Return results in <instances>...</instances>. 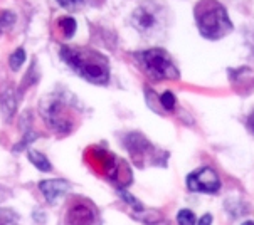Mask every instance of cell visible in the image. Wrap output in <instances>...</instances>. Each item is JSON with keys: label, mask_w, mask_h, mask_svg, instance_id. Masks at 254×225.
<instances>
[{"label": "cell", "mask_w": 254, "mask_h": 225, "mask_svg": "<svg viewBox=\"0 0 254 225\" xmlns=\"http://www.w3.org/2000/svg\"><path fill=\"white\" fill-rule=\"evenodd\" d=\"M118 193H120V195H122V197L125 198V200H127V203H130V205H131V207H135L136 210H141V209H143V207H141V203H140L138 200H136L135 197H131L130 193H127V192H125V190H120Z\"/></svg>", "instance_id": "obj_18"}, {"label": "cell", "mask_w": 254, "mask_h": 225, "mask_svg": "<svg viewBox=\"0 0 254 225\" xmlns=\"http://www.w3.org/2000/svg\"><path fill=\"white\" fill-rule=\"evenodd\" d=\"M59 5L64 8H74V7H79L81 2H59Z\"/></svg>", "instance_id": "obj_19"}, {"label": "cell", "mask_w": 254, "mask_h": 225, "mask_svg": "<svg viewBox=\"0 0 254 225\" xmlns=\"http://www.w3.org/2000/svg\"><path fill=\"white\" fill-rule=\"evenodd\" d=\"M136 60L148 76L155 81L162 79H179V71L174 60L163 49H148L136 54Z\"/></svg>", "instance_id": "obj_3"}, {"label": "cell", "mask_w": 254, "mask_h": 225, "mask_svg": "<svg viewBox=\"0 0 254 225\" xmlns=\"http://www.w3.org/2000/svg\"><path fill=\"white\" fill-rule=\"evenodd\" d=\"M39 188L44 193L46 200L49 203H54L59 197H63L64 193H67L69 190V183L66 180H42L39 183Z\"/></svg>", "instance_id": "obj_8"}, {"label": "cell", "mask_w": 254, "mask_h": 225, "mask_svg": "<svg viewBox=\"0 0 254 225\" xmlns=\"http://www.w3.org/2000/svg\"><path fill=\"white\" fill-rule=\"evenodd\" d=\"M179 225H195V215L192 210H180L177 215Z\"/></svg>", "instance_id": "obj_16"}, {"label": "cell", "mask_w": 254, "mask_h": 225, "mask_svg": "<svg viewBox=\"0 0 254 225\" xmlns=\"http://www.w3.org/2000/svg\"><path fill=\"white\" fill-rule=\"evenodd\" d=\"M248 128H249V131L254 135V110H253V112L249 114V118H248Z\"/></svg>", "instance_id": "obj_20"}, {"label": "cell", "mask_w": 254, "mask_h": 225, "mask_svg": "<svg viewBox=\"0 0 254 225\" xmlns=\"http://www.w3.org/2000/svg\"><path fill=\"white\" fill-rule=\"evenodd\" d=\"M243 225H254V222H244Z\"/></svg>", "instance_id": "obj_22"}, {"label": "cell", "mask_w": 254, "mask_h": 225, "mask_svg": "<svg viewBox=\"0 0 254 225\" xmlns=\"http://www.w3.org/2000/svg\"><path fill=\"white\" fill-rule=\"evenodd\" d=\"M212 224V215H204V217L200 219V222H199V225H210Z\"/></svg>", "instance_id": "obj_21"}, {"label": "cell", "mask_w": 254, "mask_h": 225, "mask_svg": "<svg viewBox=\"0 0 254 225\" xmlns=\"http://www.w3.org/2000/svg\"><path fill=\"white\" fill-rule=\"evenodd\" d=\"M195 20L199 32L205 39L219 41L232 30L226 8L219 2H200L195 5Z\"/></svg>", "instance_id": "obj_2"}, {"label": "cell", "mask_w": 254, "mask_h": 225, "mask_svg": "<svg viewBox=\"0 0 254 225\" xmlns=\"http://www.w3.org/2000/svg\"><path fill=\"white\" fill-rule=\"evenodd\" d=\"M131 20H133V25H135L141 34H150L153 29H157V24H158V17L155 14V10H152V5L138 7L133 12Z\"/></svg>", "instance_id": "obj_7"}, {"label": "cell", "mask_w": 254, "mask_h": 225, "mask_svg": "<svg viewBox=\"0 0 254 225\" xmlns=\"http://www.w3.org/2000/svg\"><path fill=\"white\" fill-rule=\"evenodd\" d=\"M14 24H15V15L10 10L2 12V15H0V34L10 30Z\"/></svg>", "instance_id": "obj_14"}, {"label": "cell", "mask_w": 254, "mask_h": 225, "mask_svg": "<svg viewBox=\"0 0 254 225\" xmlns=\"http://www.w3.org/2000/svg\"><path fill=\"white\" fill-rule=\"evenodd\" d=\"M29 160H31L32 165L36 168H39L41 171H51V170H53L49 160H47L42 153H39V151H29Z\"/></svg>", "instance_id": "obj_12"}, {"label": "cell", "mask_w": 254, "mask_h": 225, "mask_svg": "<svg viewBox=\"0 0 254 225\" xmlns=\"http://www.w3.org/2000/svg\"><path fill=\"white\" fill-rule=\"evenodd\" d=\"M127 146H128V150L131 151L133 157H140L145 151H148L150 143L141 135H138V133H131V135L127 138Z\"/></svg>", "instance_id": "obj_10"}, {"label": "cell", "mask_w": 254, "mask_h": 225, "mask_svg": "<svg viewBox=\"0 0 254 225\" xmlns=\"http://www.w3.org/2000/svg\"><path fill=\"white\" fill-rule=\"evenodd\" d=\"M17 105H19V96H17L15 89L12 86H5L0 93V110L7 121L15 114Z\"/></svg>", "instance_id": "obj_9"}, {"label": "cell", "mask_w": 254, "mask_h": 225, "mask_svg": "<svg viewBox=\"0 0 254 225\" xmlns=\"http://www.w3.org/2000/svg\"><path fill=\"white\" fill-rule=\"evenodd\" d=\"M61 57L66 60L79 76L94 84H106L110 81L108 59L91 49L79 47H61Z\"/></svg>", "instance_id": "obj_1"}, {"label": "cell", "mask_w": 254, "mask_h": 225, "mask_svg": "<svg viewBox=\"0 0 254 225\" xmlns=\"http://www.w3.org/2000/svg\"><path fill=\"white\" fill-rule=\"evenodd\" d=\"M58 27L59 30H61V34H63V37H66V39H69L74 36V32H76V20L72 19V17H61V19L58 20Z\"/></svg>", "instance_id": "obj_11"}, {"label": "cell", "mask_w": 254, "mask_h": 225, "mask_svg": "<svg viewBox=\"0 0 254 225\" xmlns=\"http://www.w3.org/2000/svg\"><path fill=\"white\" fill-rule=\"evenodd\" d=\"M42 116H44L46 123L56 131L67 133L72 128V119L67 114V108L63 105L61 101L54 98H47L41 106Z\"/></svg>", "instance_id": "obj_4"}, {"label": "cell", "mask_w": 254, "mask_h": 225, "mask_svg": "<svg viewBox=\"0 0 254 225\" xmlns=\"http://www.w3.org/2000/svg\"><path fill=\"white\" fill-rule=\"evenodd\" d=\"M94 219H96V212L89 203L86 202H76L71 205L66 215L67 225H93Z\"/></svg>", "instance_id": "obj_6"}, {"label": "cell", "mask_w": 254, "mask_h": 225, "mask_svg": "<svg viewBox=\"0 0 254 225\" xmlns=\"http://www.w3.org/2000/svg\"><path fill=\"white\" fill-rule=\"evenodd\" d=\"M0 225H19V215L10 209H0Z\"/></svg>", "instance_id": "obj_13"}, {"label": "cell", "mask_w": 254, "mask_h": 225, "mask_svg": "<svg viewBox=\"0 0 254 225\" xmlns=\"http://www.w3.org/2000/svg\"><path fill=\"white\" fill-rule=\"evenodd\" d=\"M160 101H162V106L165 108V110H174L175 108V98L174 94L170 93V91H165V93L160 96Z\"/></svg>", "instance_id": "obj_17"}, {"label": "cell", "mask_w": 254, "mask_h": 225, "mask_svg": "<svg viewBox=\"0 0 254 225\" xmlns=\"http://www.w3.org/2000/svg\"><path fill=\"white\" fill-rule=\"evenodd\" d=\"M187 187L192 192L200 193H216L221 188V180L217 173L209 167L199 168L187 176Z\"/></svg>", "instance_id": "obj_5"}, {"label": "cell", "mask_w": 254, "mask_h": 225, "mask_svg": "<svg viewBox=\"0 0 254 225\" xmlns=\"http://www.w3.org/2000/svg\"><path fill=\"white\" fill-rule=\"evenodd\" d=\"M24 60H25V51L22 49V47H19V49H15L14 53L10 54L8 64H10V67L14 69V71H17V69L24 64Z\"/></svg>", "instance_id": "obj_15"}]
</instances>
